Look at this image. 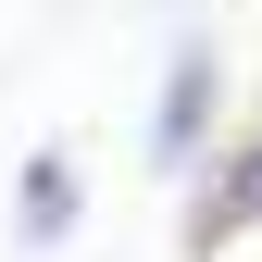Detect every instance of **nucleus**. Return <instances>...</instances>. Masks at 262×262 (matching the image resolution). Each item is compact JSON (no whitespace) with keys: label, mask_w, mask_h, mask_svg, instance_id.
Segmentation results:
<instances>
[{"label":"nucleus","mask_w":262,"mask_h":262,"mask_svg":"<svg viewBox=\"0 0 262 262\" xmlns=\"http://www.w3.org/2000/svg\"><path fill=\"white\" fill-rule=\"evenodd\" d=\"M212 125V50H175V88H162V125H150V150L162 162H187V138Z\"/></svg>","instance_id":"1"},{"label":"nucleus","mask_w":262,"mask_h":262,"mask_svg":"<svg viewBox=\"0 0 262 262\" xmlns=\"http://www.w3.org/2000/svg\"><path fill=\"white\" fill-rule=\"evenodd\" d=\"M62 225H75V162L38 150V162H25V237H62Z\"/></svg>","instance_id":"2"},{"label":"nucleus","mask_w":262,"mask_h":262,"mask_svg":"<svg viewBox=\"0 0 262 262\" xmlns=\"http://www.w3.org/2000/svg\"><path fill=\"white\" fill-rule=\"evenodd\" d=\"M237 225H262V138L237 150V175H225V212L200 225V237H237Z\"/></svg>","instance_id":"3"}]
</instances>
